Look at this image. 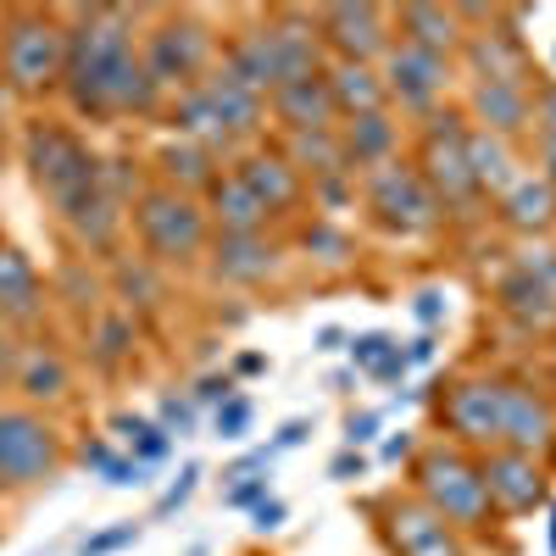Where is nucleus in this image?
Wrapping results in <instances>:
<instances>
[{
	"label": "nucleus",
	"mask_w": 556,
	"mask_h": 556,
	"mask_svg": "<svg viewBox=\"0 0 556 556\" xmlns=\"http://www.w3.org/2000/svg\"><path fill=\"white\" fill-rule=\"evenodd\" d=\"M235 178L267 206V217L301 206V195H306V178L285 162V151H245V156L235 162Z\"/></svg>",
	"instance_id": "18"
},
{
	"label": "nucleus",
	"mask_w": 556,
	"mask_h": 556,
	"mask_svg": "<svg viewBox=\"0 0 556 556\" xmlns=\"http://www.w3.org/2000/svg\"><path fill=\"white\" fill-rule=\"evenodd\" d=\"M540 156H545V184H551V190H556V146H551V139H540Z\"/></svg>",
	"instance_id": "58"
},
{
	"label": "nucleus",
	"mask_w": 556,
	"mask_h": 556,
	"mask_svg": "<svg viewBox=\"0 0 556 556\" xmlns=\"http://www.w3.org/2000/svg\"><path fill=\"white\" fill-rule=\"evenodd\" d=\"M212 28L190 12H178V17H162L151 34H146V51H139V62L151 67V78L162 89H195L206 73H212Z\"/></svg>",
	"instance_id": "9"
},
{
	"label": "nucleus",
	"mask_w": 556,
	"mask_h": 556,
	"mask_svg": "<svg viewBox=\"0 0 556 556\" xmlns=\"http://www.w3.org/2000/svg\"><path fill=\"white\" fill-rule=\"evenodd\" d=\"M440 417L451 429V445L462 451H501L506 434V379H456L440 395Z\"/></svg>",
	"instance_id": "10"
},
{
	"label": "nucleus",
	"mask_w": 556,
	"mask_h": 556,
	"mask_svg": "<svg viewBox=\"0 0 556 556\" xmlns=\"http://www.w3.org/2000/svg\"><path fill=\"white\" fill-rule=\"evenodd\" d=\"M534 117V101H529V84H495V78H479L473 84V123L495 139H518Z\"/></svg>",
	"instance_id": "23"
},
{
	"label": "nucleus",
	"mask_w": 556,
	"mask_h": 556,
	"mask_svg": "<svg viewBox=\"0 0 556 556\" xmlns=\"http://www.w3.org/2000/svg\"><path fill=\"white\" fill-rule=\"evenodd\" d=\"M495 301L506 317H518L523 329L534 334H551L556 329V285H545V278L534 267H513V273H501V285H495Z\"/></svg>",
	"instance_id": "20"
},
{
	"label": "nucleus",
	"mask_w": 556,
	"mask_h": 556,
	"mask_svg": "<svg viewBox=\"0 0 556 556\" xmlns=\"http://www.w3.org/2000/svg\"><path fill=\"white\" fill-rule=\"evenodd\" d=\"M412 362H417V367H424V362H434V340H429V334H417V340H412V351H406V367H412Z\"/></svg>",
	"instance_id": "55"
},
{
	"label": "nucleus",
	"mask_w": 556,
	"mask_h": 556,
	"mask_svg": "<svg viewBox=\"0 0 556 556\" xmlns=\"http://www.w3.org/2000/svg\"><path fill=\"white\" fill-rule=\"evenodd\" d=\"M206 195H212V223H217V235H262V228H267V206L245 190L235 173H223Z\"/></svg>",
	"instance_id": "29"
},
{
	"label": "nucleus",
	"mask_w": 556,
	"mask_h": 556,
	"mask_svg": "<svg viewBox=\"0 0 556 556\" xmlns=\"http://www.w3.org/2000/svg\"><path fill=\"white\" fill-rule=\"evenodd\" d=\"M67 362H62V351H51V345H39V351H28V356H17V390L28 395V401H62L67 395Z\"/></svg>",
	"instance_id": "33"
},
{
	"label": "nucleus",
	"mask_w": 556,
	"mask_h": 556,
	"mask_svg": "<svg viewBox=\"0 0 556 556\" xmlns=\"http://www.w3.org/2000/svg\"><path fill=\"white\" fill-rule=\"evenodd\" d=\"M534 112H540V139H551V146H556V84H551V89H540Z\"/></svg>",
	"instance_id": "49"
},
{
	"label": "nucleus",
	"mask_w": 556,
	"mask_h": 556,
	"mask_svg": "<svg viewBox=\"0 0 556 556\" xmlns=\"http://www.w3.org/2000/svg\"><path fill=\"white\" fill-rule=\"evenodd\" d=\"M340 345H345L340 329H323V334H317V351H340Z\"/></svg>",
	"instance_id": "59"
},
{
	"label": "nucleus",
	"mask_w": 556,
	"mask_h": 556,
	"mask_svg": "<svg viewBox=\"0 0 556 556\" xmlns=\"http://www.w3.org/2000/svg\"><path fill=\"white\" fill-rule=\"evenodd\" d=\"M468 117L462 112H429V128H424V156H417L412 167L424 173V184L434 190V201L440 206H456V212H468L484 190H479V178H473V167H468Z\"/></svg>",
	"instance_id": "8"
},
{
	"label": "nucleus",
	"mask_w": 556,
	"mask_h": 556,
	"mask_svg": "<svg viewBox=\"0 0 556 556\" xmlns=\"http://www.w3.org/2000/svg\"><path fill=\"white\" fill-rule=\"evenodd\" d=\"M62 473V434L34 406H0V495H23Z\"/></svg>",
	"instance_id": "6"
},
{
	"label": "nucleus",
	"mask_w": 556,
	"mask_h": 556,
	"mask_svg": "<svg viewBox=\"0 0 556 556\" xmlns=\"http://www.w3.org/2000/svg\"><path fill=\"white\" fill-rule=\"evenodd\" d=\"M401 456H412V434H395V440H384V462H401Z\"/></svg>",
	"instance_id": "57"
},
{
	"label": "nucleus",
	"mask_w": 556,
	"mask_h": 556,
	"mask_svg": "<svg viewBox=\"0 0 556 556\" xmlns=\"http://www.w3.org/2000/svg\"><path fill=\"white\" fill-rule=\"evenodd\" d=\"M417 317L440 323V317H445V295H440V290H424V295H417Z\"/></svg>",
	"instance_id": "54"
},
{
	"label": "nucleus",
	"mask_w": 556,
	"mask_h": 556,
	"mask_svg": "<svg viewBox=\"0 0 556 556\" xmlns=\"http://www.w3.org/2000/svg\"><path fill=\"white\" fill-rule=\"evenodd\" d=\"M501 223L518 228V235H545V228L556 223V190L545 178H518L513 190L501 195Z\"/></svg>",
	"instance_id": "30"
},
{
	"label": "nucleus",
	"mask_w": 556,
	"mask_h": 556,
	"mask_svg": "<svg viewBox=\"0 0 556 556\" xmlns=\"http://www.w3.org/2000/svg\"><path fill=\"white\" fill-rule=\"evenodd\" d=\"M67 67V23L56 12H7L0 17V84L7 96H45Z\"/></svg>",
	"instance_id": "3"
},
{
	"label": "nucleus",
	"mask_w": 556,
	"mask_h": 556,
	"mask_svg": "<svg viewBox=\"0 0 556 556\" xmlns=\"http://www.w3.org/2000/svg\"><path fill=\"white\" fill-rule=\"evenodd\" d=\"M285 162L301 173V178H334L345 173V156H340V134L334 128H323V134H290L285 139Z\"/></svg>",
	"instance_id": "32"
},
{
	"label": "nucleus",
	"mask_w": 556,
	"mask_h": 556,
	"mask_svg": "<svg viewBox=\"0 0 556 556\" xmlns=\"http://www.w3.org/2000/svg\"><path fill=\"white\" fill-rule=\"evenodd\" d=\"M468 167L479 178V190L484 195H506L518 184V167H513V139H495L484 128L468 134Z\"/></svg>",
	"instance_id": "31"
},
{
	"label": "nucleus",
	"mask_w": 556,
	"mask_h": 556,
	"mask_svg": "<svg viewBox=\"0 0 556 556\" xmlns=\"http://www.w3.org/2000/svg\"><path fill=\"white\" fill-rule=\"evenodd\" d=\"M134 235L146 245V262L190 267L206 251V212L190 195L167 190V184H151V190H139V201H134Z\"/></svg>",
	"instance_id": "5"
},
{
	"label": "nucleus",
	"mask_w": 556,
	"mask_h": 556,
	"mask_svg": "<svg viewBox=\"0 0 556 556\" xmlns=\"http://www.w3.org/2000/svg\"><path fill=\"white\" fill-rule=\"evenodd\" d=\"M23 167L34 178V190L51 201L62 217L78 212L89 195L101 190V156L89 151L67 123H51V117L28 123V134H23Z\"/></svg>",
	"instance_id": "2"
},
{
	"label": "nucleus",
	"mask_w": 556,
	"mask_h": 556,
	"mask_svg": "<svg viewBox=\"0 0 556 556\" xmlns=\"http://www.w3.org/2000/svg\"><path fill=\"white\" fill-rule=\"evenodd\" d=\"M195 479H201V468H184V473L173 479V490H167V495L156 501V518H173V513H178V506H184V501H190V495H195Z\"/></svg>",
	"instance_id": "45"
},
{
	"label": "nucleus",
	"mask_w": 556,
	"mask_h": 556,
	"mask_svg": "<svg viewBox=\"0 0 556 556\" xmlns=\"http://www.w3.org/2000/svg\"><path fill=\"white\" fill-rule=\"evenodd\" d=\"M156 167H162V184L178 195H195V190H212V184L223 178L217 173V156L206 146H195V139H167V146L156 151Z\"/></svg>",
	"instance_id": "27"
},
{
	"label": "nucleus",
	"mask_w": 556,
	"mask_h": 556,
	"mask_svg": "<svg viewBox=\"0 0 556 556\" xmlns=\"http://www.w3.org/2000/svg\"><path fill=\"white\" fill-rule=\"evenodd\" d=\"M395 28H401V45H412V51H429V56H462V39H468V28L456 23L451 7H429V0H412V7L395 12Z\"/></svg>",
	"instance_id": "22"
},
{
	"label": "nucleus",
	"mask_w": 556,
	"mask_h": 556,
	"mask_svg": "<svg viewBox=\"0 0 556 556\" xmlns=\"http://www.w3.org/2000/svg\"><path fill=\"white\" fill-rule=\"evenodd\" d=\"M285 518H290V506L278 501V495H267V501L256 506V529H262V534H267V529H278V523H285Z\"/></svg>",
	"instance_id": "51"
},
{
	"label": "nucleus",
	"mask_w": 556,
	"mask_h": 556,
	"mask_svg": "<svg viewBox=\"0 0 556 556\" xmlns=\"http://www.w3.org/2000/svg\"><path fill=\"white\" fill-rule=\"evenodd\" d=\"M317 39L329 45L340 62H362L374 67L379 56H390V12L384 7H323L317 17Z\"/></svg>",
	"instance_id": "12"
},
{
	"label": "nucleus",
	"mask_w": 556,
	"mask_h": 556,
	"mask_svg": "<svg viewBox=\"0 0 556 556\" xmlns=\"http://www.w3.org/2000/svg\"><path fill=\"white\" fill-rule=\"evenodd\" d=\"M162 429H167L173 440L190 434V429H195V401H190V395H167V401H162Z\"/></svg>",
	"instance_id": "44"
},
{
	"label": "nucleus",
	"mask_w": 556,
	"mask_h": 556,
	"mask_svg": "<svg viewBox=\"0 0 556 556\" xmlns=\"http://www.w3.org/2000/svg\"><path fill=\"white\" fill-rule=\"evenodd\" d=\"M17 374V345H12V329L0 323V379H12Z\"/></svg>",
	"instance_id": "53"
},
{
	"label": "nucleus",
	"mask_w": 556,
	"mask_h": 556,
	"mask_svg": "<svg viewBox=\"0 0 556 556\" xmlns=\"http://www.w3.org/2000/svg\"><path fill=\"white\" fill-rule=\"evenodd\" d=\"M251 417H256L251 395H228L217 406V417H212V429H217V440H245L251 434Z\"/></svg>",
	"instance_id": "40"
},
{
	"label": "nucleus",
	"mask_w": 556,
	"mask_h": 556,
	"mask_svg": "<svg viewBox=\"0 0 556 556\" xmlns=\"http://www.w3.org/2000/svg\"><path fill=\"white\" fill-rule=\"evenodd\" d=\"M228 479H235V484L223 490V506H240V513L251 506V513H256V506L267 501V468H256V473H228Z\"/></svg>",
	"instance_id": "41"
},
{
	"label": "nucleus",
	"mask_w": 556,
	"mask_h": 556,
	"mask_svg": "<svg viewBox=\"0 0 556 556\" xmlns=\"http://www.w3.org/2000/svg\"><path fill=\"white\" fill-rule=\"evenodd\" d=\"M551 551H556V506H551Z\"/></svg>",
	"instance_id": "61"
},
{
	"label": "nucleus",
	"mask_w": 556,
	"mask_h": 556,
	"mask_svg": "<svg viewBox=\"0 0 556 556\" xmlns=\"http://www.w3.org/2000/svg\"><path fill=\"white\" fill-rule=\"evenodd\" d=\"M367 379H374V384H395V379H406V351H390V356H384Z\"/></svg>",
	"instance_id": "50"
},
{
	"label": "nucleus",
	"mask_w": 556,
	"mask_h": 556,
	"mask_svg": "<svg viewBox=\"0 0 556 556\" xmlns=\"http://www.w3.org/2000/svg\"><path fill=\"white\" fill-rule=\"evenodd\" d=\"M462 56L473 67V84L479 78H495V84H523L529 78V56H523V39L513 28H479L462 39Z\"/></svg>",
	"instance_id": "21"
},
{
	"label": "nucleus",
	"mask_w": 556,
	"mask_h": 556,
	"mask_svg": "<svg viewBox=\"0 0 556 556\" xmlns=\"http://www.w3.org/2000/svg\"><path fill=\"white\" fill-rule=\"evenodd\" d=\"M362 201H367V217H374L384 235H429V228L445 217V206L434 201V190L424 184L412 162H384L362 178Z\"/></svg>",
	"instance_id": "7"
},
{
	"label": "nucleus",
	"mask_w": 556,
	"mask_h": 556,
	"mask_svg": "<svg viewBox=\"0 0 556 556\" xmlns=\"http://www.w3.org/2000/svg\"><path fill=\"white\" fill-rule=\"evenodd\" d=\"M267 101H273V117L285 123V134H323V128L340 123L334 117V96H329V67L278 84Z\"/></svg>",
	"instance_id": "16"
},
{
	"label": "nucleus",
	"mask_w": 556,
	"mask_h": 556,
	"mask_svg": "<svg viewBox=\"0 0 556 556\" xmlns=\"http://www.w3.org/2000/svg\"><path fill=\"white\" fill-rule=\"evenodd\" d=\"M301 245L317 256V262H329V267H340L345 256H351V240H345V228H334V223H312L306 235H301Z\"/></svg>",
	"instance_id": "39"
},
{
	"label": "nucleus",
	"mask_w": 556,
	"mask_h": 556,
	"mask_svg": "<svg viewBox=\"0 0 556 556\" xmlns=\"http://www.w3.org/2000/svg\"><path fill=\"white\" fill-rule=\"evenodd\" d=\"M89 345H96V351H89V356H96V367H101V374H112V367H123L134 356V323L123 312H101Z\"/></svg>",
	"instance_id": "35"
},
{
	"label": "nucleus",
	"mask_w": 556,
	"mask_h": 556,
	"mask_svg": "<svg viewBox=\"0 0 556 556\" xmlns=\"http://www.w3.org/2000/svg\"><path fill=\"white\" fill-rule=\"evenodd\" d=\"M134 540H139V523H117V529L89 534V540L78 545V556H112V551H123V545H134Z\"/></svg>",
	"instance_id": "43"
},
{
	"label": "nucleus",
	"mask_w": 556,
	"mask_h": 556,
	"mask_svg": "<svg viewBox=\"0 0 556 556\" xmlns=\"http://www.w3.org/2000/svg\"><path fill=\"white\" fill-rule=\"evenodd\" d=\"M112 290H117L128 306H156V301H162V278L151 273L146 256H134V262H117V267H112Z\"/></svg>",
	"instance_id": "36"
},
{
	"label": "nucleus",
	"mask_w": 556,
	"mask_h": 556,
	"mask_svg": "<svg viewBox=\"0 0 556 556\" xmlns=\"http://www.w3.org/2000/svg\"><path fill=\"white\" fill-rule=\"evenodd\" d=\"M306 434H312V424H306V417H295V424H285V429H278V440H273L267 451L278 456V451H290V445H301Z\"/></svg>",
	"instance_id": "52"
},
{
	"label": "nucleus",
	"mask_w": 556,
	"mask_h": 556,
	"mask_svg": "<svg viewBox=\"0 0 556 556\" xmlns=\"http://www.w3.org/2000/svg\"><path fill=\"white\" fill-rule=\"evenodd\" d=\"M374 434H379V412H351V417H345V440H351V451L367 445Z\"/></svg>",
	"instance_id": "47"
},
{
	"label": "nucleus",
	"mask_w": 556,
	"mask_h": 556,
	"mask_svg": "<svg viewBox=\"0 0 556 556\" xmlns=\"http://www.w3.org/2000/svg\"><path fill=\"white\" fill-rule=\"evenodd\" d=\"M201 96L212 101V112H217V123L235 134V139H251L256 128H262V112H267V101L256 96V89H245L228 67H212L206 78H201Z\"/></svg>",
	"instance_id": "26"
},
{
	"label": "nucleus",
	"mask_w": 556,
	"mask_h": 556,
	"mask_svg": "<svg viewBox=\"0 0 556 556\" xmlns=\"http://www.w3.org/2000/svg\"><path fill=\"white\" fill-rule=\"evenodd\" d=\"M479 479H484V495L495 513H534L545 501V468H540V456H523V451H484Z\"/></svg>",
	"instance_id": "14"
},
{
	"label": "nucleus",
	"mask_w": 556,
	"mask_h": 556,
	"mask_svg": "<svg viewBox=\"0 0 556 556\" xmlns=\"http://www.w3.org/2000/svg\"><path fill=\"white\" fill-rule=\"evenodd\" d=\"M329 96H334V117H367L384 112V78L362 62H334L329 67Z\"/></svg>",
	"instance_id": "28"
},
{
	"label": "nucleus",
	"mask_w": 556,
	"mask_h": 556,
	"mask_svg": "<svg viewBox=\"0 0 556 556\" xmlns=\"http://www.w3.org/2000/svg\"><path fill=\"white\" fill-rule=\"evenodd\" d=\"M78 456H84V468H96V473H101V479H106L112 490H128V484H146V468H139L134 456H117V451H112L106 440H89V445H84Z\"/></svg>",
	"instance_id": "37"
},
{
	"label": "nucleus",
	"mask_w": 556,
	"mask_h": 556,
	"mask_svg": "<svg viewBox=\"0 0 556 556\" xmlns=\"http://www.w3.org/2000/svg\"><path fill=\"white\" fill-rule=\"evenodd\" d=\"M262 34H267V51L278 62V84L323 73V39H317V23L306 12H273L262 23Z\"/></svg>",
	"instance_id": "17"
},
{
	"label": "nucleus",
	"mask_w": 556,
	"mask_h": 556,
	"mask_svg": "<svg viewBox=\"0 0 556 556\" xmlns=\"http://www.w3.org/2000/svg\"><path fill=\"white\" fill-rule=\"evenodd\" d=\"M39 312H45V285L34 262L17 245H0V323L23 329V323H39Z\"/></svg>",
	"instance_id": "24"
},
{
	"label": "nucleus",
	"mask_w": 556,
	"mask_h": 556,
	"mask_svg": "<svg viewBox=\"0 0 556 556\" xmlns=\"http://www.w3.org/2000/svg\"><path fill=\"white\" fill-rule=\"evenodd\" d=\"M112 434H123L128 456L139 462V468H156V462L173 456V434L162 424H151V417H134V412H117L112 417Z\"/></svg>",
	"instance_id": "34"
},
{
	"label": "nucleus",
	"mask_w": 556,
	"mask_h": 556,
	"mask_svg": "<svg viewBox=\"0 0 556 556\" xmlns=\"http://www.w3.org/2000/svg\"><path fill=\"white\" fill-rule=\"evenodd\" d=\"M362 473H367V456H362V451H351V445L329 462V479H340V484H345V479H362Z\"/></svg>",
	"instance_id": "48"
},
{
	"label": "nucleus",
	"mask_w": 556,
	"mask_h": 556,
	"mask_svg": "<svg viewBox=\"0 0 556 556\" xmlns=\"http://www.w3.org/2000/svg\"><path fill=\"white\" fill-rule=\"evenodd\" d=\"M556 445V406L545 390L506 379V434L501 451H523V456H545Z\"/></svg>",
	"instance_id": "15"
},
{
	"label": "nucleus",
	"mask_w": 556,
	"mask_h": 556,
	"mask_svg": "<svg viewBox=\"0 0 556 556\" xmlns=\"http://www.w3.org/2000/svg\"><path fill=\"white\" fill-rule=\"evenodd\" d=\"M56 295L73 306V312H96L101 306V278L96 273H89V262H67L62 273H56Z\"/></svg>",
	"instance_id": "38"
},
{
	"label": "nucleus",
	"mask_w": 556,
	"mask_h": 556,
	"mask_svg": "<svg viewBox=\"0 0 556 556\" xmlns=\"http://www.w3.org/2000/svg\"><path fill=\"white\" fill-rule=\"evenodd\" d=\"M379 529H384V545L395 556H468L462 551V534L445 518H434L417 495L379 501Z\"/></svg>",
	"instance_id": "11"
},
{
	"label": "nucleus",
	"mask_w": 556,
	"mask_h": 556,
	"mask_svg": "<svg viewBox=\"0 0 556 556\" xmlns=\"http://www.w3.org/2000/svg\"><path fill=\"white\" fill-rule=\"evenodd\" d=\"M340 156H345V173H374L384 162H395V146H401V134L390 123V112H367V117H345L340 128Z\"/></svg>",
	"instance_id": "25"
},
{
	"label": "nucleus",
	"mask_w": 556,
	"mask_h": 556,
	"mask_svg": "<svg viewBox=\"0 0 556 556\" xmlns=\"http://www.w3.org/2000/svg\"><path fill=\"white\" fill-rule=\"evenodd\" d=\"M228 395H235V379H228V374H206V379L195 384L190 401H201V406H223Z\"/></svg>",
	"instance_id": "46"
},
{
	"label": "nucleus",
	"mask_w": 556,
	"mask_h": 556,
	"mask_svg": "<svg viewBox=\"0 0 556 556\" xmlns=\"http://www.w3.org/2000/svg\"><path fill=\"white\" fill-rule=\"evenodd\" d=\"M278 273V245L267 235H217L212 240V278L217 285H262Z\"/></svg>",
	"instance_id": "19"
},
{
	"label": "nucleus",
	"mask_w": 556,
	"mask_h": 556,
	"mask_svg": "<svg viewBox=\"0 0 556 556\" xmlns=\"http://www.w3.org/2000/svg\"><path fill=\"white\" fill-rule=\"evenodd\" d=\"M390 351H401V345H395L384 329H374V334H356V340H351V362L362 367V374H374V367H379Z\"/></svg>",
	"instance_id": "42"
},
{
	"label": "nucleus",
	"mask_w": 556,
	"mask_h": 556,
	"mask_svg": "<svg viewBox=\"0 0 556 556\" xmlns=\"http://www.w3.org/2000/svg\"><path fill=\"white\" fill-rule=\"evenodd\" d=\"M384 96L401 101L406 112H434L440 96H445V84H451V62L445 56H429V51H412V45H390V56H384Z\"/></svg>",
	"instance_id": "13"
},
{
	"label": "nucleus",
	"mask_w": 556,
	"mask_h": 556,
	"mask_svg": "<svg viewBox=\"0 0 556 556\" xmlns=\"http://www.w3.org/2000/svg\"><path fill=\"white\" fill-rule=\"evenodd\" d=\"M7 139H12V112H7V84H0V162H7Z\"/></svg>",
	"instance_id": "56"
},
{
	"label": "nucleus",
	"mask_w": 556,
	"mask_h": 556,
	"mask_svg": "<svg viewBox=\"0 0 556 556\" xmlns=\"http://www.w3.org/2000/svg\"><path fill=\"white\" fill-rule=\"evenodd\" d=\"M235 367H240V374H262V367H267V356H256V351H245V356H240Z\"/></svg>",
	"instance_id": "60"
},
{
	"label": "nucleus",
	"mask_w": 556,
	"mask_h": 556,
	"mask_svg": "<svg viewBox=\"0 0 556 556\" xmlns=\"http://www.w3.org/2000/svg\"><path fill=\"white\" fill-rule=\"evenodd\" d=\"M412 484L417 501L429 506L434 518H445L451 529H490V495L479 479V462L462 445H429L412 456Z\"/></svg>",
	"instance_id": "4"
},
{
	"label": "nucleus",
	"mask_w": 556,
	"mask_h": 556,
	"mask_svg": "<svg viewBox=\"0 0 556 556\" xmlns=\"http://www.w3.org/2000/svg\"><path fill=\"white\" fill-rule=\"evenodd\" d=\"M139 45L128 28L123 7H89L73 12L67 23V67H62V89H67V106L89 123H112V96L123 73L134 67Z\"/></svg>",
	"instance_id": "1"
}]
</instances>
